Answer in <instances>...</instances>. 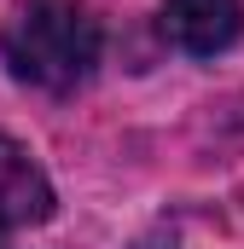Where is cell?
<instances>
[{
  "instance_id": "obj_2",
  "label": "cell",
  "mask_w": 244,
  "mask_h": 249,
  "mask_svg": "<svg viewBox=\"0 0 244 249\" xmlns=\"http://www.w3.org/2000/svg\"><path fill=\"white\" fill-rule=\"evenodd\" d=\"M163 29L192 58H215L239 41L244 0H163Z\"/></svg>"
},
{
  "instance_id": "obj_3",
  "label": "cell",
  "mask_w": 244,
  "mask_h": 249,
  "mask_svg": "<svg viewBox=\"0 0 244 249\" xmlns=\"http://www.w3.org/2000/svg\"><path fill=\"white\" fill-rule=\"evenodd\" d=\"M53 214V186L41 174V162L0 133V226H35Z\"/></svg>"
},
{
  "instance_id": "obj_1",
  "label": "cell",
  "mask_w": 244,
  "mask_h": 249,
  "mask_svg": "<svg viewBox=\"0 0 244 249\" xmlns=\"http://www.w3.org/2000/svg\"><path fill=\"white\" fill-rule=\"evenodd\" d=\"M0 53L18 81L41 93H76L99 64V23L81 0H23L6 18Z\"/></svg>"
}]
</instances>
